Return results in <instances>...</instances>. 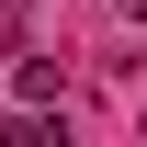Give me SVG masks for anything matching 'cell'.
I'll list each match as a JSON object with an SVG mask.
<instances>
[{"mask_svg":"<svg viewBox=\"0 0 147 147\" xmlns=\"http://www.w3.org/2000/svg\"><path fill=\"white\" fill-rule=\"evenodd\" d=\"M0 147H68V136H57V125H45V113H23V125H11V136H0Z\"/></svg>","mask_w":147,"mask_h":147,"instance_id":"obj_1","label":"cell"}]
</instances>
